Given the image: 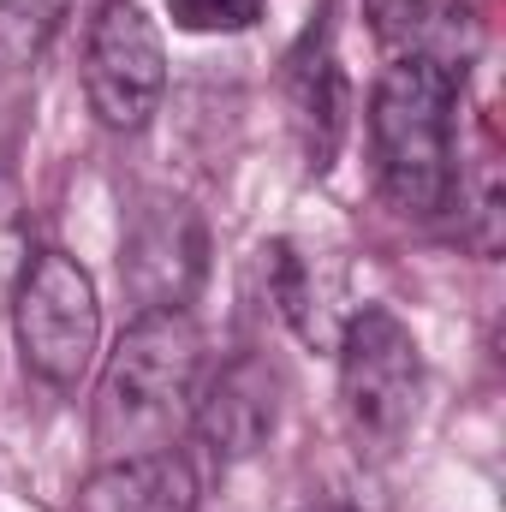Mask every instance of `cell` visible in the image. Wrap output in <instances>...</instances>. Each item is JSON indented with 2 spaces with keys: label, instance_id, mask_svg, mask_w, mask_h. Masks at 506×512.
Returning <instances> with one entry per match:
<instances>
[{
  "label": "cell",
  "instance_id": "8",
  "mask_svg": "<svg viewBox=\"0 0 506 512\" xmlns=\"http://www.w3.org/2000/svg\"><path fill=\"white\" fill-rule=\"evenodd\" d=\"M78 512H197V477L179 453L108 459L78 489Z\"/></svg>",
  "mask_w": 506,
  "mask_h": 512
},
{
  "label": "cell",
  "instance_id": "5",
  "mask_svg": "<svg viewBox=\"0 0 506 512\" xmlns=\"http://www.w3.org/2000/svg\"><path fill=\"white\" fill-rule=\"evenodd\" d=\"M84 96L108 131H143L167 96V48L137 0H108L90 24Z\"/></svg>",
  "mask_w": 506,
  "mask_h": 512
},
{
  "label": "cell",
  "instance_id": "3",
  "mask_svg": "<svg viewBox=\"0 0 506 512\" xmlns=\"http://www.w3.org/2000/svg\"><path fill=\"white\" fill-rule=\"evenodd\" d=\"M334 352H340V405H346L358 447L370 459H393L423 399V352L411 328L387 304H364L346 316Z\"/></svg>",
  "mask_w": 506,
  "mask_h": 512
},
{
  "label": "cell",
  "instance_id": "6",
  "mask_svg": "<svg viewBox=\"0 0 506 512\" xmlns=\"http://www.w3.org/2000/svg\"><path fill=\"white\" fill-rule=\"evenodd\" d=\"M274 417H280V387L274 370L262 358H233L209 393H197V429L203 441L221 453V459H251L256 447H268L274 435Z\"/></svg>",
  "mask_w": 506,
  "mask_h": 512
},
{
  "label": "cell",
  "instance_id": "4",
  "mask_svg": "<svg viewBox=\"0 0 506 512\" xmlns=\"http://www.w3.org/2000/svg\"><path fill=\"white\" fill-rule=\"evenodd\" d=\"M12 316L30 376H42L48 387H78L90 376L102 346V304H96V280L66 251L30 256L12 292Z\"/></svg>",
  "mask_w": 506,
  "mask_h": 512
},
{
  "label": "cell",
  "instance_id": "7",
  "mask_svg": "<svg viewBox=\"0 0 506 512\" xmlns=\"http://www.w3.org/2000/svg\"><path fill=\"white\" fill-rule=\"evenodd\" d=\"M364 6H370L376 42L393 60L423 54V60H441L447 72L465 78V60L477 48V30L465 18V0H364Z\"/></svg>",
  "mask_w": 506,
  "mask_h": 512
},
{
  "label": "cell",
  "instance_id": "14",
  "mask_svg": "<svg viewBox=\"0 0 506 512\" xmlns=\"http://www.w3.org/2000/svg\"><path fill=\"white\" fill-rule=\"evenodd\" d=\"M465 239H471V251H477V256L501 251V173H495V161L477 173V203H471Z\"/></svg>",
  "mask_w": 506,
  "mask_h": 512
},
{
  "label": "cell",
  "instance_id": "12",
  "mask_svg": "<svg viewBox=\"0 0 506 512\" xmlns=\"http://www.w3.org/2000/svg\"><path fill=\"white\" fill-rule=\"evenodd\" d=\"M167 18L191 36H233L262 18V0H167Z\"/></svg>",
  "mask_w": 506,
  "mask_h": 512
},
{
  "label": "cell",
  "instance_id": "9",
  "mask_svg": "<svg viewBox=\"0 0 506 512\" xmlns=\"http://www.w3.org/2000/svg\"><path fill=\"white\" fill-rule=\"evenodd\" d=\"M310 42H316V54L292 60V120H298L310 167L322 173L340 149V131H346V78L328 54V36H310Z\"/></svg>",
  "mask_w": 506,
  "mask_h": 512
},
{
  "label": "cell",
  "instance_id": "13",
  "mask_svg": "<svg viewBox=\"0 0 506 512\" xmlns=\"http://www.w3.org/2000/svg\"><path fill=\"white\" fill-rule=\"evenodd\" d=\"M30 268V227H24V203L12 191V179H0V310L12 304L18 280Z\"/></svg>",
  "mask_w": 506,
  "mask_h": 512
},
{
  "label": "cell",
  "instance_id": "1",
  "mask_svg": "<svg viewBox=\"0 0 506 512\" xmlns=\"http://www.w3.org/2000/svg\"><path fill=\"white\" fill-rule=\"evenodd\" d=\"M197 370H203V334L179 304L143 310L126 328L102 399H96V447L108 459L173 453L185 423L197 417Z\"/></svg>",
  "mask_w": 506,
  "mask_h": 512
},
{
  "label": "cell",
  "instance_id": "2",
  "mask_svg": "<svg viewBox=\"0 0 506 512\" xmlns=\"http://www.w3.org/2000/svg\"><path fill=\"white\" fill-rule=\"evenodd\" d=\"M459 72L441 60L405 54L387 60L370 96V137H376L381 191L405 215H441L453 197V108H459Z\"/></svg>",
  "mask_w": 506,
  "mask_h": 512
},
{
  "label": "cell",
  "instance_id": "10",
  "mask_svg": "<svg viewBox=\"0 0 506 512\" xmlns=\"http://www.w3.org/2000/svg\"><path fill=\"white\" fill-rule=\"evenodd\" d=\"M262 256H268V286H274V304H280V316L292 322V334H298L304 346H334L340 334H334V316L322 310L316 262L304 256V245H298V239H274Z\"/></svg>",
  "mask_w": 506,
  "mask_h": 512
},
{
  "label": "cell",
  "instance_id": "11",
  "mask_svg": "<svg viewBox=\"0 0 506 512\" xmlns=\"http://www.w3.org/2000/svg\"><path fill=\"white\" fill-rule=\"evenodd\" d=\"M72 0H0V72H24L66 24Z\"/></svg>",
  "mask_w": 506,
  "mask_h": 512
}]
</instances>
